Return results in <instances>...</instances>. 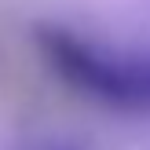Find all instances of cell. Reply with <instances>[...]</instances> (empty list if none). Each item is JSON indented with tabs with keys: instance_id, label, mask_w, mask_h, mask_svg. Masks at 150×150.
Wrapping results in <instances>:
<instances>
[{
	"instance_id": "7a4b0ae2",
	"label": "cell",
	"mask_w": 150,
	"mask_h": 150,
	"mask_svg": "<svg viewBox=\"0 0 150 150\" xmlns=\"http://www.w3.org/2000/svg\"><path fill=\"white\" fill-rule=\"evenodd\" d=\"M29 150H84L81 143H40V146H29Z\"/></svg>"
},
{
	"instance_id": "6da1fadb",
	"label": "cell",
	"mask_w": 150,
	"mask_h": 150,
	"mask_svg": "<svg viewBox=\"0 0 150 150\" xmlns=\"http://www.w3.org/2000/svg\"><path fill=\"white\" fill-rule=\"evenodd\" d=\"M37 44H40L48 66L77 92L117 110L150 114V59H125V55L99 51L59 26H40Z\"/></svg>"
}]
</instances>
